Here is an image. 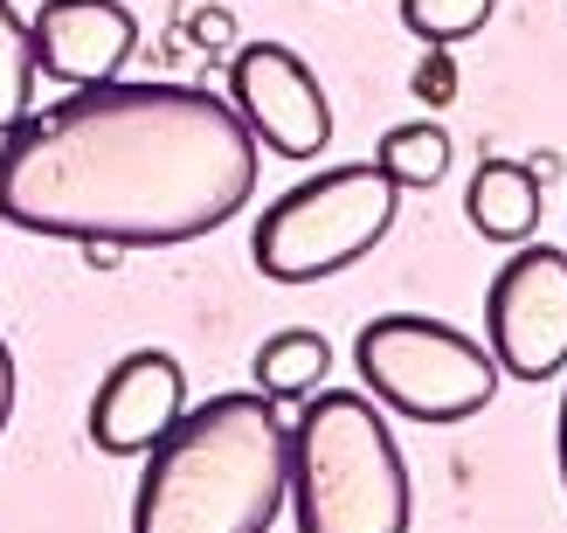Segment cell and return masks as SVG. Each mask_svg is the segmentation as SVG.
I'll use <instances>...</instances> for the list:
<instances>
[{"instance_id": "6da1fadb", "label": "cell", "mask_w": 567, "mask_h": 533, "mask_svg": "<svg viewBox=\"0 0 567 533\" xmlns=\"http://www.w3.org/2000/svg\"><path fill=\"white\" fill-rule=\"evenodd\" d=\"M257 153L221 91L83 83L0 139V222L76 249H174L243 215Z\"/></svg>"}, {"instance_id": "7a4b0ae2", "label": "cell", "mask_w": 567, "mask_h": 533, "mask_svg": "<svg viewBox=\"0 0 567 533\" xmlns=\"http://www.w3.org/2000/svg\"><path fill=\"white\" fill-rule=\"evenodd\" d=\"M284 506H291V423L264 388H221L146 451L132 533H270Z\"/></svg>"}, {"instance_id": "3957f363", "label": "cell", "mask_w": 567, "mask_h": 533, "mask_svg": "<svg viewBox=\"0 0 567 533\" xmlns=\"http://www.w3.org/2000/svg\"><path fill=\"white\" fill-rule=\"evenodd\" d=\"M298 533H409V464L367 388H319L291 423Z\"/></svg>"}, {"instance_id": "277c9868", "label": "cell", "mask_w": 567, "mask_h": 533, "mask_svg": "<svg viewBox=\"0 0 567 533\" xmlns=\"http://www.w3.org/2000/svg\"><path fill=\"white\" fill-rule=\"evenodd\" d=\"M394 215H402V187H394L374 160L326 166V174L284 187L257 215L249 264H257L270 285H319V277L374 257L394 229Z\"/></svg>"}, {"instance_id": "5b68a950", "label": "cell", "mask_w": 567, "mask_h": 533, "mask_svg": "<svg viewBox=\"0 0 567 533\" xmlns=\"http://www.w3.org/2000/svg\"><path fill=\"white\" fill-rule=\"evenodd\" d=\"M360 388L409 423H464L498 396V360L430 312H381L353 340Z\"/></svg>"}, {"instance_id": "8992f818", "label": "cell", "mask_w": 567, "mask_h": 533, "mask_svg": "<svg viewBox=\"0 0 567 533\" xmlns=\"http://www.w3.org/2000/svg\"><path fill=\"white\" fill-rule=\"evenodd\" d=\"M485 347L498 375L554 381L567 368V249L519 243L485 291Z\"/></svg>"}, {"instance_id": "52a82bcc", "label": "cell", "mask_w": 567, "mask_h": 533, "mask_svg": "<svg viewBox=\"0 0 567 533\" xmlns=\"http://www.w3.org/2000/svg\"><path fill=\"white\" fill-rule=\"evenodd\" d=\"M229 104L243 111L249 139L277 160H319L332 139V98L311 63L284 42H243L229 55Z\"/></svg>"}, {"instance_id": "ba28073f", "label": "cell", "mask_w": 567, "mask_h": 533, "mask_svg": "<svg viewBox=\"0 0 567 533\" xmlns=\"http://www.w3.org/2000/svg\"><path fill=\"white\" fill-rule=\"evenodd\" d=\"M187 416V375L166 347H132L111 360L91 396V443L104 458H146Z\"/></svg>"}, {"instance_id": "9c48e42d", "label": "cell", "mask_w": 567, "mask_h": 533, "mask_svg": "<svg viewBox=\"0 0 567 533\" xmlns=\"http://www.w3.org/2000/svg\"><path fill=\"white\" fill-rule=\"evenodd\" d=\"M28 35H35V70L83 91V83H111L132 63L138 14L125 0H42Z\"/></svg>"}, {"instance_id": "30bf717a", "label": "cell", "mask_w": 567, "mask_h": 533, "mask_svg": "<svg viewBox=\"0 0 567 533\" xmlns=\"http://www.w3.org/2000/svg\"><path fill=\"white\" fill-rule=\"evenodd\" d=\"M464 215L485 243H533L540 229V174L519 160H477V174L464 187Z\"/></svg>"}, {"instance_id": "8fae6325", "label": "cell", "mask_w": 567, "mask_h": 533, "mask_svg": "<svg viewBox=\"0 0 567 533\" xmlns=\"http://www.w3.org/2000/svg\"><path fill=\"white\" fill-rule=\"evenodd\" d=\"M326 375H332V340H326L319 326H277L270 340L257 347V360H249V381H257L270 402L319 396Z\"/></svg>"}, {"instance_id": "7c38bea8", "label": "cell", "mask_w": 567, "mask_h": 533, "mask_svg": "<svg viewBox=\"0 0 567 533\" xmlns=\"http://www.w3.org/2000/svg\"><path fill=\"white\" fill-rule=\"evenodd\" d=\"M374 166L394 181V187H436L450 174V132L415 119V125H388L381 146H374Z\"/></svg>"}, {"instance_id": "4fadbf2b", "label": "cell", "mask_w": 567, "mask_h": 533, "mask_svg": "<svg viewBox=\"0 0 567 533\" xmlns=\"http://www.w3.org/2000/svg\"><path fill=\"white\" fill-rule=\"evenodd\" d=\"M35 35L14 14V0H0V139L28 119V98H35Z\"/></svg>"}, {"instance_id": "5bb4252c", "label": "cell", "mask_w": 567, "mask_h": 533, "mask_svg": "<svg viewBox=\"0 0 567 533\" xmlns=\"http://www.w3.org/2000/svg\"><path fill=\"white\" fill-rule=\"evenodd\" d=\"M498 0H402V28L422 49H457L492 21Z\"/></svg>"}, {"instance_id": "9a60e30c", "label": "cell", "mask_w": 567, "mask_h": 533, "mask_svg": "<svg viewBox=\"0 0 567 533\" xmlns=\"http://www.w3.org/2000/svg\"><path fill=\"white\" fill-rule=\"evenodd\" d=\"M409 91L430 104V111H443L450 98H457V55H450V49H422V63H415V76H409Z\"/></svg>"}, {"instance_id": "2e32d148", "label": "cell", "mask_w": 567, "mask_h": 533, "mask_svg": "<svg viewBox=\"0 0 567 533\" xmlns=\"http://www.w3.org/2000/svg\"><path fill=\"white\" fill-rule=\"evenodd\" d=\"M194 42L202 49H236V14L229 8H194Z\"/></svg>"}, {"instance_id": "e0dca14e", "label": "cell", "mask_w": 567, "mask_h": 533, "mask_svg": "<svg viewBox=\"0 0 567 533\" xmlns=\"http://www.w3.org/2000/svg\"><path fill=\"white\" fill-rule=\"evenodd\" d=\"M14 423V353H8V340H0V430Z\"/></svg>"}, {"instance_id": "ac0fdd59", "label": "cell", "mask_w": 567, "mask_h": 533, "mask_svg": "<svg viewBox=\"0 0 567 533\" xmlns=\"http://www.w3.org/2000/svg\"><path fill=\"white\" fill-rule=\"evenodd\" d=\"M83 264H91V270H118L125 249H118V243H83Z\"/></svg>"}, {"instance_id": "d6986e66", "label": "cell", "mask_w": 567, "mask_h": 533, "mask_svg": "<svg viewBox=\"0 0 567 533\" xmlns=\"http://www.w3.org/2000/svg\"><path fill=\"white\" fill-rule=\"evenodd\" d=\"M554 458H560V485H567V388H560V423H554Z\"/></svg>"}]
</instances>
